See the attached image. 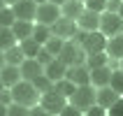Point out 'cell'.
<instances>
[{
    "instance_id": "9",
    "label": "cell",
    "mask_w": 123,
    "mask_h": 116,
    "mask_svg": "<svg viewBox=\"0 0 123 116\" xmlns=\"http://www.w3.org/2000/svg\"><path fill=\"white\" fill-rule=\"evenodd\" d=\"M21 74L26 81H35L40 74H44V65H42L37 58H26L21 63Z\"/></svg>"
},
{
    "instance_id": "6",
    "label": "cell",
    "mask_w": 123,
    "mask_h": 116,
    "mask_svg": "<svg viewBox=\"0 0 123 116\" xmlns=\"http://www.w3.org/2000/svg\"><path fill=\"white\" fill-rule=\"evenodd\" d=\"M107 42H109V37L102 33V30H93V33H88V37H86V42H84L81 47L86 49V54H100V51H107Z\"/></svg>"
},
{
    "instance_id": "34",
    "label": "cell",
    "mask_w": 123,
    "mask_h": 116,
    "mask_svg": "<svg viewBox=\"0 0 123 116\" xmlns=\"http://www.w3.org/2000/svg\"><path fill=\"white\" fill-rule=\"evenodd\" d=\"M86 116H109V111L105 109L102 104H93V107L86 111Z\"/></svg>"
},
{
    "instance_id": "12",
    "label": "cell",
    "mask_w": 123,
    "mask_h": 116,
    "mask_svg": "<svg viewBox=\"0 0 123 116\" xmlns=\"http://www.w3.org/2000/svg\"><path fill=\"white\" fill-rule=\"evenodd\" d=\"M68 79H72L77 86H86V84H91V67L88 65H72V67H68Z\"/></svg>"
},
{
    "instance_id": "1",
    "label": "cell",
    "mask_w": 123,
    "mask_h": 116,
    "mask_svg": "<svg viewBox=\"0 0 123 116\" xmlns=\"http://www.w3.org/2000/svg\"><path fill=\"white\" fill-rule=\"evenodd\" d=\"M12 95H14V102L26 104V107H37L42 100V93L35 88V84L26 81V79H21L16 86H12Z\"/></svg>"
},
{
    "instance_id": "8",
    "label": "cell",
    "mask_w": 123,
    "mask_h": 116,
    "mask_svg": "<svg viewBox=\"0 0 123 116\" xmlns=\"http://www.w3.org/2000/svg\"><path fill=\"white\" fill-rule=\"evenodd\" d=\"M37 7H40V5H37L35 0H19L12 9H14V14H16V19L35 21V19H37Z\"/></svg>"
},
{
    "instance_id": "13",
    "label": "cell",
    "mask_w": 123,
    "mask_h": 116,
    "mask_svg": "<svg viewBox=\"0 0 123 116\" xmlns=\"http://www.w3.org/2000/svg\"><path fill=\"white\" fill-rule=\"evenodd\" d=\"M111 74H114V70L109 65H102V67H95L91 70V84L95 86V88H102V86H109L111 81Z\"/></svg>"
},
{
    "instance_id": "21",
    "label": "cell",
    "mask_w": 123,
    "mask_h": 116,
    "mask_svg": "<svg viewBox=\"0 0 123 116\" xmlns=\"http://www.w3.org/2000/svg\"><path fill=\"white\" fill-rule=\"evenodd\" d=\"M54 91H58L61 95H65V98L70 100V98L74 95V91H77V84L72 81V79H68V77H65V79H61V81H56Z\"/></svg>"
},
{
    "instance_id": "33",
    "label": "cell",
    "mask_w": 123,
    "mask_h": 116,
    "mask_svg": "<svg viewBox=\"0 0 123 116\" xmlns=\"http://www.w3.org/2000/svg\"><path fill=\"white\" fill-rule=\"evenodd\" d=\"M14 102V95H12V88L2 86V93H0V104H12Z\"/></svg>"
},
{
    "instance_id": "38",
    "label": "cell",
    "mask_w": 123,
    "mask_h": 116,
    "mask_svg": "<svg viewBox=\"0 0 123 116\" xmlns=\"http://www.w3.org/2000/svg\"><path fill=\"white\" fill-rule=\"evenodd\" d=\"M86 37H88V33L79 28V30H77V33H74V37H72V40H74L77 44H84V42H86Z\"/></svg>"
},
{
    "instance_id": "3",
    "label": "cell",
    "mask_w": 123,
    "mask_h": 116,
    "mask_svg": "<svg viewBox=\"0 0 123 116\" xmlns=\"http://www.w3.org/2000/svg\"><path fill=\"white\" fill-rule=\"evenodd\" d=\"M100 30L107 37L121 35L123 33V16L118 12H102V16H100Z\"/></svg>"
},
{
    "instance_id": "36",
    "label": "cell",
    "mask_w": 123,
    "mask_h": 116,
    "mask_svg": "<svg viewBox=\"0 0 123 116\" xmlns=\"http://www.w3.org/2000/svg\"><path fill=\"white\" fill-rule=\"evenodd\" d=\"M123 0H107V9L105 12H121Z\"/></svg>"
},
{
    "instance_id": "22",
    "label": "cell",
    "mask_w": 123,
    "mask_h": 116,
    "mask_svg": "<svg viewBox=\"0 0 123 116\" xmlns=\"http://www.w3.org/2000/svg\"><path fill=\"white\" fill-rule=\"evenodd\" d=\"M16 42H19V37L14 35L12 28H0V47H2V51L16 47Z\"/></svg>"
},
{
    "instance_id": "25",
    "label": "cell",
    "mask_w": 123,
    "mask_h": 116,
    "mask_svg": "<svg viewBox=\"0 0 123 116\" xmlns=\"http://www.w3.org/2000/svg\"><path fill=\"white\" fill-rule=\"evenodd\" d=\"M51 35H54V33H51V26H44V23H35V33H33V37L40 42V44H47Z\"/></svg>"
},
{
    "instance_id": "19",
    "label": "cell",
    "mask_w": 123,
    "mask_h": 116,
    "mask_svg": "<svg viewBox=\"0 0 123 116\" xmlns=\"http://www.w3.org/2000/svg\"><path fill=\"white\" fill-rule=\"evenodd\" d=\"M107 54L111 58H123V33L109 37V42H107Z\"/></svg>"
},
{
    "instance_id": "20",
    "label": "cell",
    "mask_w": 123,
    "mask_h": 116,
    "mask_svg": "<svg viewBox=\"0 0 123 116\" xmlns=\"http://www.w3.org/2000/svg\"><path fill=\"white\" fill-rule=\"evenodd\" d=\"M19 44H21V49H23V54H26V58H37V54H40V49L44 47V44H40V42L35 40V37H28V40H21Z\"/></svg>"
},
{
    "instance_id": "4",
    "label": "cell",
    "mask_w": 123,
    "mask_h": 116,
    "mask_svg": "<svg viewBox=\"0 0 123 116\" xmlns=\"http://www.w3.org/2000/svg\"><path fill=\"white\" fill-rule=\"evenodd\" d=\"M68 102L70 100L65 95H61L58 91H49V93H44L42 100H40V104L49 111V114H54V116H61V111L68 107Z\"/></svg>"
},
{
    "instance_id": "11",
    "label": "cell",
    "mask_w": 123,
    "mask_h": 116,
    "mask_svg": "<svg viewBox=\"0 0 123 116\" xmlns=\"http://www.w3.org/2000/svg\"><path fill=\"white\" fill-rule=\"evenodd\" d=\"M21 79H23V74H21V65H2V72H0V81H2V86L12 88V86H16Z\"/></svg>"
},
{
    "instance_id": "10",
    "label": "cell",
    "mask_w": 123,
    "mask_h": 116,
    "mask_svg": "<svg viewBox=\"0 0 123 116\" xmlns=\"http://www.w3.org/2000/svg\"><path fill=\"white\" fill-rule=\"evenodd\" d=\"M100 12H93V9H84V14L77 19L79 28L86 30V33H93V30H100Z\"/></svg>"
},
{
    "instance_id": "14",
    "label": "cell",
    "mask_w": 123,
    "mask_h": 116,
    "mask_svg": "<svg viewBox=\"0 0 123 116\" xmlns=\"http://www.w3.org/2000/svg\"><path fill=\"white\" fill-rule=\"evenodd\" d=\"M118 98H121V93L114 91L111 86H102V88H98V104H102L105 109H109Z\"/></svg>"
},
{
    "instance_id": "17",
    "label": "cell",
    "mask_w": 123,
    "mask_h": 116,
    "mask_svg": "<svg viewBox=\"0 0 123 116\" xmlns=\"http://www.w3.org/2000/svg\"><path fill=\"white\" fill-rule=\"evenodd\" d=\"M61 9H63V16H68V19H74V21H77V19L84 14V9H86V2H81V0H68Z\"/></svg>"
},
{
    "instance_id": "28",
    "label": "cell",
    "mask_w": 123,
    "mask_h": 116,
    "mask_svg": "<svg viewBox=\"0 0 123 116\" xmlns=\"http://www.w3.org/2000/svg\"><path fill=\"white\" fill-rule=\"evenodd\" d=\"M30 109H33V107H26V104L12 102L9 107H7V116H30Z\"/></svg>"
},
{
    "instance_id": "43",
    "label": "cell",
    "mask_w": 123,
    "mask_h": 116,
    "mask_svg": "<svg viewBox=\"0 0 123 116\" xmlns=\"http://www.w3.org/2000/svg\"><path fill=\"white\" fill-rule=\"evenodd\" d=\"M118 14H121V16H123V5H121V12H118Z\"/></svg>"
},
{
    "instance_id": "42",
    "label": "cell",
    "mask_w": 123,
    "mask_h": 116,
    "mask_svg": "<svg viewBox=\"0 0 123 116\" xmlns=\"http://www.w3.org/2000/svg\"><path fill=\"white\" fill-rule=\"evenodd\" d=\"M35 2H37V5H44V2H49V0H35Z\"/></svg>"
},
{
    "instance_id": "26",
    "label": "cell",
    "mask_w": 123,
    "mask_h": 116,
    "mask_svg": "<svg viewBox=\"0 0 123 116\" xmlns=\"http://www.w3.org/2000/svg\"><path fill=\"white\" fill-rule=\"evenodd\" d=\"M16 23V14L12 7H2L0 9V28H12Z\"/></svg>"
},
{
    "instance_id": "31",
    "label": "cell",
    "mask_w": 123,
    "mask_h": 116,
    "mask_svg": "<svg viewBox=\"0 0 123 116\" xmlns=\"http://www.w3.org/2000/svg\"><path fill=\"white\" fill-rule=\"evenodd\" d=\"M86 9H93V12L102 14L107 9V0H86Z\"/></svg>"
},
{
    "instance_id": "18",
    "label": "cell",
    "mask_w": 123,
    "mask_h": 116,
    "mask_svg": "<svg viewBox=\"0 0 123 116\" xmlns=\"http://www.w3.org/2000/svg\"><path fill=\"white\" fill-rule=\"evenodd\" d=\"M12 30H14V35L19 37V42H21V40H28V37H33V33H35V23H33V21L16 19V23L12 26Z\"/></svg>"
},
{
    "instance_id": "40",
    "label": "cell",
    "mask_w": 123,
    "mask_h": 116,
    "mask_svg": "<svg viewBox=\"0 0 123 116\" xmlns=\"http://www.w3.org/2000/svg\"><path fill=\"white\" fill-rule=\"evenodd\" d=\"M7 107L9 104H0V116H7Z\"/></svg>"
},
{
    "instance_id": "2",
    "label": "cell",
    "mask_w": 123,
    "mask_h": 116,
    "mask_svg": "<svg viewBox=\"0 0 123 116\" xmlns=\"http://www.w3.org/2000/svg\"><path fill=\"white\" fill-rule=\"evenodd\" d=\"M70 104L79 107V109L86 114V111H88L93 104H98V88L93 86V84H86V86H77L74 95L70 98Z\"/></svg>"
},
{
    "instance_id": "39",
    "label": "cell",
    "mask_w": 123,
    "mask_h": 116,
    "mask_svg": "<svg viewBox=\"0 0 123 116\" xmlns=\"http://www.w3.org/2000/svg\"><path fill=\"white\" fill-rule=\"evenodd\" d=\"M19 0H2V7H14Z\"/></svg>"
},
{
    "instance_id": "24",
    "label": "cell",
    "mask_w": 123,
    "mask_h": 116,
    "mask_svg": "<svg viewBox=\"0 0 123 116\" xmlns=\"http://www.w3.org/2000/svg\"><path fill=\"white\" fill-rule=\"evenodd\" d=\"M33 84H35V88L40 91L42 95H44V93H49V91H54V86H56V81H54V79H49L47 72H44V74H40Z\"/></svg>"
},
{
    "instance_id": "37",
    "label": "cell",
    "mask_w": 123,
    "mask_h": 116,
    "mask_svg": "<svg viewBox=\"0 0 123 116\" xmlns=\"http://www.w3.org/2000/svg\"><path fill=\"white\" fill-rule=\"evenodd\" d=\"M30 116H54V114H49L42 104H37V107H33V109H30Z\"/></svg>"
},
{
    "instance_id": "15",
    "label": "cell",
    "mask_w": 123,
    "mask_h": 116,
    "mask_svg": "<svg viewBox=\"0 0 123 116\" xmlns=\"http://www.w3.org/2000/svg\"><path fill=\"white\" fill-rule=\"evenodd\" d=\"M23 61H26V54H23L21 44H16V47L2 51V65H21Z\"/></svg>"
},
{
    "instance_id": "41",
    "label": "cell",
    "mask_w": 123,
    "mask_h": 116,
    "mask_svg": "<svg viewBox=\"0 0 123 116\" xmlns=\"http://www.w3.org/2000/svg\"><path fill=\"white\" fill-rule=\"evenodd\" d=\"M49 2H56V5H61V7H63L65 2H68V0H49Z\"/></svg>"
},
{
    "instance_id": "27",
    "label": "cell",
    "mask_w": 123,
    "mask_h": 116,
    "mask_svg": "<svg viewBox=\"0 0 123 116\" xmlns=\"http://www.w3.org/2000/svg\"><path fill=\"white\" fill-rule=\"evenodd\" d=\"M44 47H47L49 51H51V54L58 58V54H61L63 47H65V40H63V37H58V35H51V37H49V42L44 44Z\"/></svg>"
},
{
    "instance_id": "35",
    "label": "cell",
    "mask_w": 123,
    "mask_h": 116,
    "mask_svg": "<svg viewBox=\"0 0 123 116\" xmlns=\"http://www.w3.org/2000/svg\"><path fill=\"white\" fill-rule=\"evenodd\" d=\"M61 116H84V111L79 109V107H74V104H70V102H68V107L61 111Z\"/></svg>"
},
{
    "instance_id": "45",
    "label": "cell",
    "mask_w": 123,
    "mask_h": 116,
    "mask_svg": "<svg viewBox=\"0 0 123 116\" xmlns=\"http://www.w3.org/2000/svg\"><path fill=\"white\" fill-rule=\"evenodd\" d=\"M81 2H86V0H81Z\"/></svg>"
},
{
    "instance_id": "32",
    "label": "cell",
    "mask_w": 123,
    "mask_h": 116,
    "mask_svg": "<svg viewBox=\"0 0 123 116\" xmlns=\"http://www.w3.org/2000/svg\"><path fill=\"white\" fill-rule=\"evenodd\" d=\"M107 111H109V116H123V98H118Z\"/></svg>"
},
{
    "instance_id": "5",
    "label": "cell",
    "mask_w": 123,
    "mask_h": 116,
    "mask_svg": "<svg viewBox=\"0 0 123 116\" xmlns=\"http://www.w3.org/2000/svg\"><path fill=\"white\" fill-rule=\"evenodd\" d=\"M63 16V9L61 5H56V2H44V5L37 7V23H44V26H54L56 21Z\"/></svg>"
},
{
    "instance_id": "30",
    "label": "cell",
    "mask_w": 123,
    "mask_h": 116,
    "mask_svg": "<svg viewBox=\"0 0 123 116\" xmlns=\"http://www.w3.org/2000/svg\"><path fill=\"white\" fill-rule=\"evenodd\" d=\"M37 61H40L42 65H44V67H47L49 63H54V61H56V56L51 54V51H49L47 47H42V49H40V54H37Z\"/></svg>"
},
{
    "instance_id": "44",
    "label": "cell",
    "mask_w": 123,
    "mask_h": 116,
    "mask_svg": "<svg viewBox=\"0 0 123 116\" xmlns=\"http://www.w3.org/2000/svg\"><path fill=\"white\" fill-rule=\"evenodd\" d=\"M121 70H123V58H121Z\"/></svg>"
},
{
    "instance_id": "16",
    "label": "cell",
    "mask_w": 123,
    "mask_h": 116,
    "mask_svg": "<svg viewBox=\"0 0 123 116\" xmlns=\"http://www.w3.org/2000/svg\"><path fill=\"white\" fill-rule=\"evenodd\" d=\"M44 72H47L49 79H54V81H61V79H65V77H68V65H65L63 61H58V58H56L54 63H49L47 67H44Z\"/></svg>"
},
{
    "instance_id": "46",
    "label": "cell",
    "mask_w": 123,
    "mask_h": 116,
    "mask_svg": "<svg viewBox=\"0 0 123 116\" xmlns=\"http://www.w3.org/2000/svg\"><path fill=\"white\" fill-rule=\"evenodd\" d=\"M84 116H86V114H84Z\"/></svg>"
},
{
    "instance_id": "29",
    "label": "cell",
    "mask_w": 123,
    "mask_h": 116,
    "mask_svg": "<svg viewBox=\"0 0 123 116\" xmlns=\"http://www.w3.org/2000/svg\"><path fill=\"white\" fill-rule=\"evenodd\" d=\"M109 86H111L114 91H118V93L123 95V70H114V74H111Z\"/></svg>"
},
{
    "instance_id": "23",
    "label": "cell",
    "mask_w": 123,
    "mask_h": 116,
    "mask_svg": "<svg viewBox=\"0 0 123 116\" xmlns=\"http://www.w3.org/2000/svg\"><path fill=\"white\" fill-rule=\"evenodd\" d=\"M107 63H109V54H107V51H100V54H91L88 61H86V65H88L91 70H95V67L107 65Z\"/></svg>"
},
{
    "instance_id": "7",
    "label": "cell",
    "mask_w": 123,
    "mask_h": 116,
    "mask_svg": "<svg viewBox=\"0 0 123 116\" xmlns=\"http://www.w3.org/2000/svg\"><path fill=\"white\" fill-rule=\"evenodd\" d=\"M77 30H79V23H77L74 19H68V16H61V19L51 26V33L63 37V40H72Z\"/></svg>"
}]
</instances>
